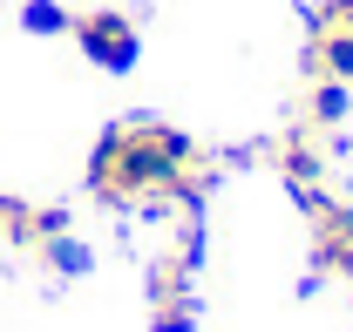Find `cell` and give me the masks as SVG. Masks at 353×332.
<instances>
[{
  "mask_svg": "<svg viewBox=\"0 0 353 332\" xmlns=\"http://www.w3.org/2000/svg\"><path fill=\"white\" fill-rule=\"evenodd\" d=\"M75 41H82L88 61H102V68H130L136 61V21H123L116 7H95V14H82L75 21Z\"/></svg>",
  "mask_w": 353,
  "mask_h": 332,
  "instance_id": "obj_1",
  "label": "cell"
},
{
  "mask_svg": "<svg viewBox=\"0 0 353 332\" xmlns=\"http://www.w3.org/2000/svg\"><path fill=\"white\" fill-rule=\"evenodd\" d=\"M150 332H197V312H190V298H163V312L150 319Z\"/></svg>",
  "mask_w": 353,
  "mask_h": 332,
  "instance_id": "obj_4",
  "label": "cell"
},
{
  "mask_svg": "<svg viewBox=\"0 0 353 332\" xmlns=\"http://www.w3.org/2000/svg\"><path fill=\"white\" fill-rule=\"evenodd\" d=\"M306 68L312 75H333V82H353V28H319Z\"/></svg>",
  "mask_w": 353,
  "mask_h": 332,
  "instance_id": "obj_2",
  "label": "cell"
},
{
  "mask_svg": "<svg viewBox=\"0 0 353 332\" xmlns=\"http://www.w3.org/2000/svg\"><path fill=\"white\" fill-rule=\"evenodd\" d=\"M28 28H34V34H61V28H75V21H68L61 7H48V0H34V7H28Z\"/></svg>",
  "mask_w": 353,
  "mask_h": 332,
  "instance_id": "obj_5",
  "label": "cell"
},
{
  "mask_svg": "<svg viewBox=\"0 0 353 332\" xmlns=\"http://www.w3.org/2000/svg\"><path fill=\"white\" fill-rule=\"evenodd\" d=\"M41 258L54 264V271H68V278H75V271H88V251L75 245V238H41Z\"/></svg>",
  "mask_w": 353,
  "mask_h": 332,
  "instance_id": "obj_3",
  "label": "cell"
}]
</instances>
